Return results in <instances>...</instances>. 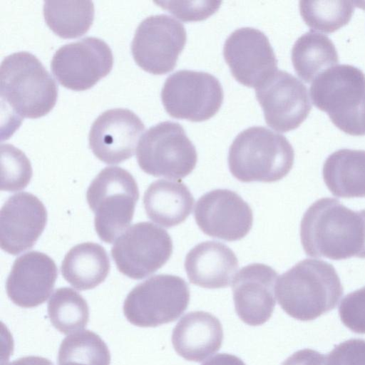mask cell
Wrapping results in <instances>:
<instances>
[{"label":"cell","mask_w":365,"mask_h":365,"mask_svg":"<svg viewBox=\"0 0 365 365\" xmlns=\"http://www.w3.org/2000/svg\"><path fill=\"white\" fill-rule=\"evenodd\" d=\"M300 239L309 257L365 258V210L354 211L334 198L319 199L302 217Z\"/></svg>","instance_id":"2"},{"label":"cell","mask_w":365,"mask_h":365,"mask_svg":"<svg viewBox=\"0 0 365 365\" xmlns=\"http://www.w3.org/2000/svg\"><path fill=\"white\" fill-rule=\"evenodd\" d=\"M44 20L58 36L76 38L89 29L94 18L91 1H44Z\"/></svg>","instance_id":"26"},{"label":"cell","mask_w":365,"mask_h":365,"mask_svg":"<svg viewBox=\"0 0 365 365\" xmlns=\"http://www.w3.org/2000/svg\"><path fill=\"white\" fill-rule=\"evenodd\" d=\"M202 365H246L244 361L233 354L221 353L207 360Z\"/></svg>","instance_id":"35"},{"label":"cell","mask_w":365,"mask_h":365,"mask_svg":"<svg viewBox=\"0 0 365 365\" xmlns=\"http://www.w3.org/2000/svg\"><path fill=\"white\" fill-rule=\"evenodd\" d=\"M47 312L52 325L63 334L82 330L89 320L87 302L70 287H60L54 291L48 300Z\"/></svg>","instance_id":"27"},{"label":"cell","mask_w":365,"mask_h":365,"mask_svg":"<svg viewBox=\"0 0 365 365\" xmlns=\"http://www.w3.org/2000/svg\"><path fill=\"white\" fill-rule=\"evenodd\" d=\"M138 198V184L126 170L106 167L96 176L87 190L86 200L102 241L112 243L128 227Z\"/></svg>","instance_id":"5"},{"label":"cell","mask_w":365,"mask_h":365,"mask_svg":"<svg viewBox=\"0 0 365 365\" xmlns=\"http://www.w3.org/2000/svg\"><path fill=\"white\" fill-rule=\"evenodd\" d=\"M282 365H328L327 355L319 351L304 349L289 356Z\"/></svg>","instance_id":"34"},{"label":"cell","mask_w":365,"mask_h":365,"mask_svg":"<svg viewBox=\"0 0 365 365\" xmlns=\"http://www.w3.org/2000/svg\"><path fill=\"white\" fill-rule=\"evenodd\" d=\"M187 41L183 24L166 14L148 16L137 27L131 43L135 63L144 71L162 75L177 64Z\"/></svg>","instance_id":"11"},{"label":"cell","mask_w":365,"mask_h":365,"mask_svg":"<svg viewBox=\"0 0 365 365\" xmlns=\"http://www.w3.org/2000/svg\"><path fill=\"white\" fill-rule=\"evenodd\" d=\"M277 272L262 263L242 267L232 282L235 312L250 326H259L272 317L276 304Z\"/></svg>","instance_id":"18"},{"label":"cell","mask_w":365,"mask_h":365,"mask_svg":"<svg viewBox=\"0 0 365 365\" xmlns=\"http://www.w3.org/2000/svg\"><path fill=\"white\" fill-rule=\"evenodd\" d=\"M343 293L333 265L316 259L297 262L278 277L275 285L281 308L291 317L304 322L334 309Z\"/></svg>","instance_id":"3"},{"label":"cell","mask_w":365,"mask_h":365,"mask_svg":"<svg viewBox=\"0 0 365 365\" xmlns=\"http://www.w3.org/2000/svg\"><path fill=\"white\" fill-rule=\"evenodd\" d=\"M1 190L8 192L24 189L32 177V168L25 154L10 144L1 145Z\"/></svg>","instance_id":"30"},{"label":"cell","mask_w":365,"mask_h":365,"mask_svg":"<svg viewBox=\"0 0 365 365\" xmlns=\"http://www.w3.org/2000/svg\"><path fill=\"white\" fill-rule=\"evenodd\" d=\"M110 268L108 255L100 245L83 242L72 247L63 259V278L78 290L91 289L102 283Z\"/></svg>","instance_id":"24"},{"label":"cell","mask_w":365,"mask_h":365,"mask_svg":"<svg viewBox=\"0 0 365 365\" xmlns=\"http://www.w3.org/2000/svg\"><path fill=\"white\" fill-rule=\"evenodd\" d=\"M58 365H81V364L75 363V362H72V361H66V362H63V363L58 364Z\"/></svg>","instance_id":"39"},{"label":"cell","mask_w":365,"mask_h":365,"mask_svg":"<svg viewBox=\"0 0 365 365\" xmlns=\"http://www.w3.org/2000/svg\"><path fill=\"white\" fill-rule=\"evenodd\" d=\"M194 217L203 233L230 242L245 237L253 222L250 205L228 189H215L202 195L196 202Z\"/></svg>","instance_id":"15"},{"label":"cell","mask_w":365,"mask_h":365,"mask_svg":"<svg viewBox=\"0 0 365 365\" xmlns=\"http://www.w3.org/2000/svg\"><path fill=\"white\" fill-rule=\"evenodd\" d=\"M361 135H365V98L363 101L359 115Z\"/></svg>","instance_id":"37"},{"label":"cell","mask_w":365,"mask_h":365,"mask_svg":"<svg viewBox=\"0 0 365 365\" xmlns=\"http://www.w3.org/2000/svg\"><path fill=\"white\" fill-rule=\"evenodd\" d=\"M291 58L295 72L306 83L339 62L332 41L312 30L297 39L292 48Z\"/></svg>","instance_id":"25"},{"label":"cell","mask_w":365,"mask_h":365,"mask_svg":"<svg viewBox=\"0 0 365 365\" xmlns=\"http://www.w3.org/2000/svg\"><path fill=\"white\" fill-rule=\"evenodd\" d=\"M2 115H5L7 139L24 118H37L53 108L58 86L39 59L28 51L6 56L0 66Z\"/></svg>","instance_id":"1"},{"label":"cell","mask_w":365,"mask_h":365,"mask_svg":"<svg viewBox=\"0 0 365 365\" xmlns=\"http://www.w3.org/2000/svg\"><path fill=\"white\" fill-rule=\"evenodd\" d=\"M173 252L167 231L150 222H138L115 242L111 255L118 269L133 279H141L161 268Z\"/></svg>","instance_id":"10"},{"label":"cell","mask_w":365,"mask_h":365,"mask_svg":"<svg viewBox=\"0 0 365 365\" xmlns=\"http://www.w3.org/2000/svg\"><path fill=\"white\" fill-rule=\"evenodd\" d=\"M352 1H300V14L312 29L332 33L347 24L354 13Z\"/></svg>","instance_id":"29"},{"label":"cell","mask_w":365,"mask_h":365,"mask_svg":"<svg viewBox=\"0 0 365 365\" xmlns=\"http://www.w3.org/2000/svg\"><path fill=\"white\" fill-rule=\"evenodd\" d=\"M58 275L54 261L47 255L31 251L15 259L6 282L11 301L23 308L39 306L51 293Z\"/></svg>","instance_id":"19"},{"label":"cell","mask_w":365,"mask_h":365,"mask_svg":"<svg viewBox=\"0 0 365 365\" xmlns=\"http://www.w3.org/2000/svg\"><path fill=\"white\" fill-rule=\"evenodd\" d=\"M328 365H365V340L350 339L334 346L327 355Z\"/></svg>","instance_id":"33"},{"label":"cell","mask_w":365,"mask_h":365,"mask_svg":"<svg viewBox=\"0 0 365 365\" xmlns=\"http://www.w3.org/2000/svg\"><path fill=\"white\" fill-rule=\"evenodd\" d=\"M113 64L110 46L99 38L87 36L58 48L52 57L51 69L65 88L84 91L106 76Z\"/></svg>","instance_id":"12"},{"label":"cell","mask_w":365,"mask_h":365,"mask_svg":"<svg viewBox=\"0 0 365 365\" xmlns=\"http://www.w3.org/2000/svg\"><path fill=\"white\" fill-rule=\"evenodd\" d=\"M163 9L168 11L183 21H197L207 19L215 13L221 1H156Z\"/></svg>","instance_id":"32"},{"label":"cell","mask_w":365,"mask_h":365,"mask_svg":"<svg viewBox=\"0 0 365 365\" xmlns=\"http://www.w3.org/2000/svg\"><path fill=\"white\" fill-rule=\"evenodd\" d=\"M184 264L189 281L206 289L230 286L238 269L235 252L217 241H205L193 247L187 254Z\"/></svg>","instance_id":"20"},{"label":"cell","mask_w":365,"mask_h":365,"mask_svg":"<svg viewBox=\"0 0 365 365\" xmlns=\"http://www.w3.org/2000/svg\"><path fill=\"white\" fill-rule=\"evenodd\" d=\"M354 4L356 6L361 7L364 9H365V1H354Z\"/></svg>","instance_id":"38"},{"label":"cell","mask_w":365,"mask_h":365,"mask_svg":"<svg viewBox=\"0 0 365 365\" xmlns=\"http://www.w3.org/2000/svg\"><path fill=\"white\" fill-rule=\"evenodd\" d=\"M339 314L341 322L351 331L365 334V286L342 299Z\"/></svg>","instance_id":"31"},{"label":"cell","mask_w":365,"mask_h":365,"mask_svg":"<svg viewBox=\"0 0 365 365\" xmlns=\"http://www.w3.org/2000/svg\"><path fill=\"white\" fill-rule=\"evenodd\" d=\"M6 365H53V364L44 357L28 356L16 359Z\"/></svg>","instance_id":"36"},{"label":"cell","mask_w":365,"mask_h":365,"mask_svg":"<svg viewBox=\"0 0 365 365\" xmlns=\"http://www.w3.org/2000/svg\"><path fill=\"white\" fill-rule=\"evenodd\" d=\"M66 361L81 365H110V351L97 334L83 330L67 336L61 341L58 363Z\"/></svg>","instance_id":"28"},{"label":"cell","mask_w":365,"mask_h":365,"mask_svg":"<svg viewBox=\"0 0 365 365\" xmlns=\"http://www.w3.org/2000/svg\"><path fill=\"white\" fill-rule=\"evenodd\" d=\"M47 222V211L34 195L22 192L10 196L0 212V245L16 255L31 249Z\"/></svg>","instance_id":"17"},{"label":"cell","mask_w":365,"mask_h":365,"mask_svg":"<svg viewBox=\"0 0 365 365\" xmlns=\"http://www.w3.org/2000/svg\"><path fill=\"white\" fill-rule=\"evenodd\" d=\"M194 197L180 180L160 179L153 182L143 195L147 216L170 228L183 222L192 212Z\"/></svg>","instance_id":"22"},{"label":"cell","mask_w":365,"mask_h":365,"mask_svg":"<svg viewBox=\"0 0 365 365\" xmlns=\"http://www.w3.org/2000/svg\"><path fill=\"white\" fill-rule=\"evenodd\" d=\"M189 302V287L182 278L158 274L136 285L127 295L123 308L132 324L155 327L178 319Z\"/></svg>","instance_id":"7"},{"label":"cell","mask_w":365,"mask_h":365,"mask_svg":"<svg viewBox=\"0 0 365 365\" xmlns=\"http://www.w3.org/2000/svg\"><path fill=\"white\" fill-rule=\"evenodd\" d=\"M322 175L331 192L338 197H365V150L339 149L325 160Z\"/></svg>","instance_id":"23"},{"label":"cell","mask_w":365,"mask_h":365,"mask_svg":"<svg viewBox=\"0 0 365 365\" xmlns=\"http://www.w3.org/2000/svg\"><path fill=\"white\" fill-rule=\"evenodd\" d=\"M224 93L219 80L203 71L180 70L169 76L161 91V101L173 118L202 122L220 110Z\"/></svg>","instance_id":"9"},{"label":"cell","mask_w":365,"mask_h":365,"mask_svg":"<svg viewBox=\"0 0 365 365\" xmlns=\"http://www.w3.org/2000/svg\"><path fill=\"white\" fill-rule=\"evenodd\" d=\"M136 158L147 174L180 179L192 172L197 154L180 124L164 121L150 127L142 135Z\"/></svg>","instance_id":"8"},{"label":"cell","mask_w":365,"mask_h":365,"mask_svg":"<svg viewBox=\"0 0 365 365\" xmlns=\"http://www.w3.org/2000/svg\"><path fill=\"white\" fill-rule=\"evenodd\" d=\"M255 96L267 124L282 133L298 128L312 109L305 85L284 71L277 70L257 87Z\"/></svg>","instance_id":"13"},{"label":"cell","mask_w":365,"mask_h":365,"mask_svg":"<svg viewBox=\"0 0 365 365\" xmlns=\"http://www.w3.org/2000/svg\"><path fill=\"white\" fill-rule=\"evenodd\" d=\"M224 58L233 77L256 88L277 71V60L267 36L252 27L235 30L225 40Z\"/></svg>","instance_id":"14"},{"label":"cell","mask_w":365,"mask_h":365,"mask_svg":"<svg viewBox=\"0 0 365 365\" xmlns=\"http://www.w3.org/2000/svg\"><path fill=\"white\" fill-rule=\"evenodd\" d=\"M172 344L176 353L185 360L202 362L217 352L223 340L220 320L204 311L185 314L172 333Z\"/></svg>","instance_id":"21"},{"label":"cell","mask_w":365,"mask_h":365,"mask_svg":"<svg viewBox=\"0 0 365 365\" xmlns=\"http://www.w3.org/2000/svg\"><path fill=\"white\" fill-rule=\"evenodd\" d=\"M144 130L143 123L132 110L109 109L93 123L88 135L89 147L102 162L118 164L133 155Z\"/></svg>","instance_id":"16"},{"label":"cell","mask_w":365,"mask_h":365,"mask_svg":"<svg viewBox=\"0 0 365 365\" xmlns=\"http://www.w3.org/2000/svg\"><path fill=\"white\" fill-rule=\"evenodd\" d=\"M294 160V149L285 136L262 126L240 132L227 158L230 173L242 182L280 180L291 170Z\"/></svg>","instance_id":"4"},{"label":"cell","mask_w":365,"mask_h":365,"mask_svg":"<svg viewBox=\"0 0 365 365\" xmlns=\"http://www.w3.org/2000/svg\"><path fill=\"white\" fill-rule=\"evenodd\" d=\"M310 96L314 105L326 112L343 132L361 135L359 114L365 98V74L359 68L336 64L312 81Z\"/></svg>","instance_id":"6"}]
</instances>
